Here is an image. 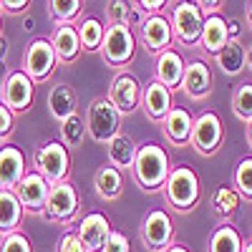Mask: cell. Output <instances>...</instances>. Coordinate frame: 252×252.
<instances>
[{"label": "cell", "instance_id": "1", "mask_svg": "<svg viewBox=\"0 0 252 252\" xmlns=\"http://www.w3.org/2000/svg\"><path fill=\"white\" fill-rule=\"evenodd\" d=\"M169 172H172L169 154H166L161 146H157V144L139 146L131 174H134V182L144 189V192H157V189H161L166 184Z\"/></svg>", "mask_w": 252, "mask_h": 252}, {"label": "cell", "instance_id": "2", "mask_svg": "<svg viewBox=\"0 0 252 252\" xmlns=\"http://www.w3.org/2000/svg\"><path fill=\"white\" fill-rule=\"evenodd\" d=\"M86 131L98 144H109L114 136L121 134V114L114 109V103L106 96L91 101L86 114Z\"/></svg>", "mask_w": 252, "mask_h": 252}, {"label": "cell", "instance_id": "3", "mask_svg": "<svg viewBox=\"0 0 252 252\" xmlns=\"http://www.w3.org/2000/svg\"><path fill=\"white\" fill-rule=\"evenodd\" d=\"M164 194L177 212H189L199 202V179L189 166H177L169 172L164 184Z\"/></svg>", "mask_w": 252, "mask_h": 252}, {"label": "cell", "instance_id": "4", "mask_svg": "<svg viewBox=\"0 0 252 252\" xmlns=\"http://www.w3.org/2000/svg\"><path fill=\"white\" fill-rule=\"evenodd\" d=\"M35 161V172L43 177L48 184H58V182H66L68 169H71V157L66 144L61 141H51L46 146H40L33 157Z\"/></svg>", "mask_w": 252, "mask_h": 252}, {"label": "cell", "instance_id": "5", "mask_svg": "<svg viewBox=\"0 0 252 252\" xmlns=\"http://www.w3.org/2000/svg\"><path fill=\"white\" fill-rule=\"evenodd\" d=\"M136 51V38L129 26H109L103 33V43H101V56L103 61L114 68L126 66Z\"/></svg>", "mask_w": 252, "mask_h": 252}, {"label": "cell", "instance_id": "6", "mask_svg": "<svg viewBox=\"0 0 252 252\" xmlns=\"http://www.w3.org/2000/svg\"><path fill=\"white\" fill-rule=\"evenodd\" d=\"M169 23H172V31H174L177 40H182V43H187V46H194L202 38L204 13L197 3H177L174 10H172Z\"/></svg>", "mask_w": 252, "mask_h": 252}, {"label": "cell", "instance_id": "7", "mask_svg": "<svg viewBox=\"0 0 252 252\" xmlns=\"http://www.w3.org/2000/svg\"><path fill=\"white\" fill-rule=\"evenodd\" d=\"M33 89L35 86L26 76V71H13L3 83H0V103H3L10 114L26 111L33 103Z\"/></svg>", "mask_w": 252, "mask_h": 252}, {"label": "cell", "instance_id": "8", "mask_svg": "<svg viewBox=\"0 0 252 252\" xmlns=\"http://www.w3.org/2000/svg\"><path fill=\"white\" fill-rule=\"evenodd\" d=\"M172 237H174L172 217L164 209H152L141 224V242L152 252H166L172 247Z\"/></svg>", "mask_w": 252, "mask_h": 252}, {"label": "cell", "instance_id": "9", "mask_svg": "<svg viewBox=\"0 0 252 252\" xmlns=\"http://www.w3.org/2000/svg\"><path fill=\"white\" fill-rule=\"evenodd\" d=\"M23 63H26V76L31 81H46V78H51L53 71H56V63H58L51 40L35 38L33 43L28 46V51H26Z\"/></svg>", "mask_w": 252, "mask_h": 252}, {"label": "cell", "instance_id": "10", "mask_svg": "<svg viewBox=\"0 0 252 252\" xmlns=\"http://www.w3.org/2000/svg\"><path fill=\"white\" fill-rule=\"evenodd\" d=\"M189 144L204 157L215 154L222 144V121L215 111H204L194 119V129H192V139Z\"/></svg>", "mask_w": 252, "mask_h": 252}, {"label": "cell", "instance_id": "11", "mask_svg": "<svg viewBox=\"0 0 252 252\" xmlns=\"http://www.w3.org/2000/svg\"><path fill=\"white\" fill-rule=\"evenodd\" d=\"M78 212V192L76 187L66 179V182H58L51 184V194L46 202V215L53 222H71Z\"/></svg>", "mask_w": 252, "mask_h": 252}, {"label": "cell", "instance_id": "12", "mask_svg": "<svg viewBox=\"0 0 252 252\" xmlns=\"http://www.w3.org/2000/svg\"><path fill=\"white\" fill-rule=\"evenodd\" d=\"M141 43L149 53H164L172 48V40H174V31H172V23L169 18L157 13V15H146L141 20Z\"/></svg>", "mask_w": 252, "mask_h": 252}, {"label": "cell", "instance_id": "13", "mask_svg": "<svg viewBox=\"0 0 252 252\" xmlns=\"http://www.w3.org/2000/svg\"><path fill=\"white\" fill-rule=\"evenodd\" d=\"M141 91H144L141 83H139L134 76L119 73V76L114 78V83H111L106 98L114 103V109H116L121 116H126V114L136 111V106H141Z\"/></svg>", "mask_w": 252, "mask_h": 252}, {"label": "cell", "instance_id": "14", "mask_svg": "<svg viewBox=\"0 0 252 252\" xmlns=\"http://www.w3.org/2000/svg\"><path fill=\"white\" fill-rule=\"evenodd\" d=\"M15 194H18L20 204H23V209H28V212H43L48 194H51V184L38 172H31L15 187Z\"/></svg>", "mask_w": 252, "mask_h": 252}, {"label": "cell", "instance_id": "15", "mask_svg": "<svg viewBox=\"0 0 252 252\" xmlns=\"http://www.w3.org/2000/svg\"><path fill=\"white\" fill-rule=\"evenodd\" d=\"M111 232H114V229H111L109 220L103 217V215H98V212H91V215H86V217L81 220L78 229H76V235L81 237V242L86 245L91 252H101Z\"/></svg>", "mask_w": 252, "mask_h": 252}, {"label": "cell", "instance_id": "16", "mask_svg": "<svg viewBox=\"0 0 252 252\" xmlns=\"http://www.w3.org/2000/svg\"><path fill=\"white\" fill-rule=\"evenodd\" d=\"M26 177V157L15 146H3L0 149V189H10L15 192V187L23 182Z\"/></svg>", "mask_w": 252, "mask_h": 252}, {"label": "cell", "instance_id": "17", "mask_svg": "<svg viewBox=\"0 0 252 252\" xmlns=\"http://www.w3.org/2000/svg\"><path fill=\"white\" fill-rule=\"evenodd\" d=\"M141 106H144V111L149 114L154 121H164L166 114L174 109L172 91L166 86H161V83L154 78L152 83H146V89L141 91Z\"/></svg>", "mask_w": 252, "mask_h": 252}, {"label": "cell", "instance_id": "18", "mask_svg": "<svg viewBox=\"0 0 252 252\" xmlns=\"http://www.w3.org/2000/svg\"><path fill=\"white\" fill-rule=\"evenodd\" d=\"M199 43L207 53L220 56L227 46H229V26L222 15H207L204 18V28H202V38Z\"/></svg>", "mask_w": 252, "mask_h": 252}, {"label": "cell", "instance_id": "19", "mask_svg": "<svg viewBox=\"0 0 252 252\" xmlns=\"http://www.w3.org/2000/svg\"><path fill=\"white\" fill-rule=\"evenodd\" d=\"M187 96L192 98H202L209 94L212 89V73H209V66L204 61H192L184 66V78H182V86H179Z\"/></svg>", "mask_w": 252, "mask_h": 252}, {"label": "cell", "instance_id": "20", "mask_svg": "<svg viewBox=\"0 0 252 252\" xmlns=\"http://www.w3.org/2000/svg\"><path fill=\"white\" fill-rule=\"evenodd\" d=\"M182 78H184V58L174 48L159 53L157 56V81L169 91H174L182 86Z\"/></svg>", "mask_w": 252, "mask_h": 252}, {"label": "cell", "instance_id": "21", "mask_svg": "<svg viewBox=\"0 0 252 252\" xmlns=\"http://www.w3.org/2000/svg\"><path fill=\"white\" fill-rule=\"evenodd\" d=\"M51 46L56 51V58L63 63H71L78 58L81 53V40H78V31L71 23H58V28L53 31Z\"/></svg>", "mask_w": 252, "mask_h": 252}, {"label": "cell", "instance_id": "22", "mask_svg": "<svg viewBox=\"0 0 252 252\" xmlns=\"http://www.w3.org/2000/svg\"><path fill=\"white\" fill-rule=\"evenodd\" d=\"M164 126V134L166 139H169L174 146H184L189 139H192V129H194V119L189 116V111L184 109H172L169 114H166V119L161 121Z\"/></svg>", "mask_w": 252, "mask_h": 252}, {"label": "cell", "instance_id": "23", "mask_svg": "<svg viewBox=\"0 0 252 252\" xmlns=\"http://www.w3.org/2000/svg\"><path fill=\"white\" fill-rule=\"evenodd\" d=\"M136 152L139 146L134 144L131 136L126 134H119L114 136L109 144H106V157H109V164L114 166V169H131L134 166V159H136Z\"/></svg>", "mask_w": 252, "mask_h": 252}, {"label": "cell", "instance_id": "24", "mask_svg": "<svg viewBox=\"0 0 252 252\" xmlns=\"http://www.w3.org/2000/svg\"><path fill=\"white\" fill-rule=\"evenodd\" d=\"M76 106H78V101H76V94H73V89L68 86V83H56V86L51 89V94H48V111H51V116L58 124L66 121L68 116H73Z\"/></svg>", "mask_w": 252, "mask_h": 252}, {"label": "cell", "instance_id": "25", "mask_svg": "<svg viewBox=\"0 0 252 252\" xmlns=\"http://www.w3.org/2000/svg\"><path fill=\"white\" fill-rule=\"evenodd\" d=\"M23 220V204H20L18 194L10 189H0V235L18 232V224Z\"/></svg>", "mask_w": 252, "mask_h": 252}, {"label": "cell", "instance_id": "26", "mask_svg": "<svg viewBox=\"0 0 252 252\" xmlns=\"http://www.w3.org/2000/svg\"><path fill=\"white\" fill-rule=\"evenodd\" d=\"M94 187H96V194L101 199H119L121 192H124V179H121V172L114 169V166H101V169L96 172V179H94Z\"/></svg>", "mask_w": 252, "mask_h": 252}, {"label": "cell", "instance_id": "27", "mask_svg": "<svg viewBox=\"0 0 252 252\" xmlns=\"http://www.w3.org/2000/svg\"><path fill=\"white\" fill-rule=\"evenodd\" d=\"M76 31H78V40H81V51H101L106 28H103L98 18H83Z\"/></svg>", "mask_w": 252, "mask_h": 252}, {"label": "cell", "instance_id": "28", "mask_svg": "<svg viewBox=\"0 0 252 252\" xmlns=\"http://www.w3.org/2000/svg\"><path fill=\"white\" fill-rule=\"evenodd\" d=\"M209 252H242V237L232 224H220L209 237Z\"/></svg>", "mask_w": 252, "mask_h": 252}, {"label": "cell", "instance_id": "29", "mask_svg": "<svg viewBox=\"0 0 252 252\" xmlns=\"http://www.w3.org/2000/svg\"><path fill=\"white\" fill-rule=\"evenodd\" d=\"M61 136L66 141V149L68 146H78L86 136V121L81 119V114L76 111L73 116H68L66 121H61Z\"/></svg>", "mask_w": 252, "mask_h": 252}, {"label": "cell", "instance_id": "30", "mask_svg": "<svg viewBox=\"0 0 252 252\" xmlns=\"http://www.w3.org/2000/svg\"><path fill=\"white\" fill-rule=\"evenodd\" d=\"M232 109L245 124L252 121V81L240 83V89L235 91V98H232Z\"/></svg>", "mask_w": 252, "mask_h": 252}, {"label": "cell", "instance_id": "31", "mask_svg": "<svg viewBox=\"0 0 252 252\" xmlns=\"http://www.w3.org/2000/svg\"><path fill=\"white\" fill-rule=\"evenodd\" d=\"M237 192L232 187H220L215 197H212V207H215V212L220 217H229V215H235V209H237Z\"/></svg>", "mask_w": 252, "mask_h": 252}, {"label": "cell", "instance_id": "32", "mask_svg": "<svg viewBox=\"0 0 252 252\" xmlns=\"http://www.w3.org/2000/svg\"><path fill=\"white\" fill-rule=\"evenodd\" d=\"M48 5H51V13L58 23H71V20H76L81 8H83L81 0H51Z\"/></svg>", "mask_w": 252, "mask_h": 252}, {"label": "cell", "instance_id": "33", "mask_svg": "<svg viewBox=\"0 0 252 252\" xmlns=\"http://www.w3.org/2000/svg\"><path fill=\"white\" fill-rule=\"evenodd\" d=\"M235 187L237 192L247 199H252V157L242 159L235 169Z\"/></svg>", "mask_w": 252, "mask_h": 252}, {"label": "cell", "instance_id": "34", "mask_svg": "<svg viewBox=\"0 0 252 252\" xmlns=\"http://www.w3.org/2000/svg\"><path fill=\"white\" fill-rule=\"evenodd\" d=\"M106 15L111 26H129L131 18V3H121V0H114V3L106 5Z\"/></svg>", "mask_w": 252, "mask_h": 252}, {"label": "cell", "instance_id": "35", "mask_svg": "<svg viewBox=\"0 0 252 252\" xmlns=\"http://www.w3.org/2000/svg\"><path fill=\"white\" fill-rule=\"evenodd\" d=\"M0 252H33V247L23 232H10L0 242Z\"/></svg>", "mask_w": 252, "mask_h": 252}, {"label": "cell", "instance_id": "36", "mask_svg": "<svg viewBox=\"0 0 252 252\" xmlns=\"http://www.w3.org/2000/svg\"><path fill=\"white\" fill-rule=\"evenodd\" d=\"M56 252H91V250L81 242V237L76 232H66V235H61Z\"/></svg>", "mask_w": 252, "mask_h": 252}, {"label": "cell", "instance_id": "37", "mask_svg": "<svg viewBox=\"0 0 252 252\" xmlns=\"http://www.w3.org/2000/svg\"><path fill=\"white\" fill-rule=\"evenodd\" d=\"M101 252H131V247H129V240H126L121 232H111Z\"/></svg>", "mask_w": 252, "mask_h": 252}, {"label": "cell", "instance_id": "38", "mask_svg": "<svg viewBox=\"0 0 252 252\" xmlns=\"http://www.w3.org/2000/svg\"><path fill=\"white\" fill-rule=\"evenodd\" d=\"M164 5H166L164 0H149V3H146V0H141V3H134V8H139V10H144V13H152V15H157Z\"/></svg>", "mask_w": 252, "mask_h": 252}, {"label": "cell", "instance_id": "39", "mask_svg": "<svg viewBox=\"0 0 252 252\" xmlns=\"http://www.w3.org/2000/svg\"><path fill=\"white\" fill-rule=\"evenodd\" d=\"M28 0H5V3H0V8L3 10H8V13H23V10H28Z\"/></svg>", "mask_w": 252, "mask_h": 252}, {"label": "cell", "instance_id": "40", "mask_svg": "<svg viewBox=\"0 0 252 252\" xmlns=\"http://www.w3.org/2000/svg\"><path fill=\"white\" fill-rule=\"evenodd\" d=\"M10 129H13V114L3 106V109H0V136L10 134Z\"/></svg>", "mask_w": 252, "mask_h": 252}, {"label": "cell", "instance_id": "41", "mask_svg": "<svg viewBox=\"0 0 252 252\" xmlns=\"http://www.w3.org/2000/svg\"><path fill=\"white\" fill-rule=\"evenodd\" d=\"M166 252H189V250H187L184 245H172V247L166 250Z\"/></svg>", "mask_w": 252, "mask_h": 252}, {"label": "cell", "instance_id": "42", "mask_svg": "<svg viewBox=\"0 0 252 252\" xmlns=\"http://www.w3.org/2000/svg\"><path fill=\"white\" fill-rule=\"evenodd\" d=\"M247 23H250V28H252V3L247 5Z\"/></svg>", "mask_w": 252, "mask_h": 252}, {"label": "cell", "instance_id": "43", "mask_svg": "<svg viewBox=\"0 0 252 252\" xmlns=\"http://www.w3.org/2000/svg\"><path fill=\"white\" fill-rule=\"evenodd\" d=\"M247 139H250V146H252V121H247Z\"/></svg>", "mask_w": 252, "mask_h": 252}, {"label": "cell", "instance_id": "44", "mask_svg": "<svg viewBox=\"0 0 252 252\" xmlns=\"http://www.w3.org/2000/svg\"><path fill=\"white\" fill-rule=\"evenodd\" d=\"M242 252H252V242H242Z\"/></svg>", "mask_w": 252, "mask_h": 252}, {"label": "cell", "instance_id": "45", "mask_svg": "<svg viewBox=\"0 0 252 252\" xmlns=\"http://www.w3.org/2000/svg\"><path fill=\"white\" fill-rule=\"evenodd\" d=\"M0 109H3V103H0Z\"/></svg>", "mask_w": 252, "mask_h": 252}]
</instances>
